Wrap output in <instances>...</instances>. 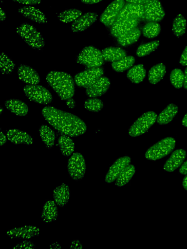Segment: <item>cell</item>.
<instances>
[{
    "label": "cell",
    "mask_w": 187,
    "mask_h": 249,
    "mask_svg": "<svg viewBox=\"0 0 187 249\" xmlns=\"http://www.w3.org/2000/svg\"><path fill=\"white\" fill-rule=\"evenodd\" d=\"M104 60L106 61L114 62L127 55L126 51L118 47H109L102 51Z\"/></svg>",
    "instance_id": "d4e9b609"
},
{
    "label": "cell",
    "mask_w": 187,
    "mask_h": 249,
    "mask_svg": "<svg viewBox=\"0 0 187 249\" xmlns=\"http://www.w3.org/2000/svg\"><path fill=\"white\" fill-rule=\"evenodd\" d=\"M179 62L182 66L187 65V46L185 47L181 54Z\"/></svg>",
    "instance_id": "7bdbcfd3"
},
{
    "label": "cell",
    "mask_w": 187,
    "mask_h": 249,
    "mask_svg": "<svg viewBox=\"0 0 187 249\" xmlns=\"http://www.w3.org/2000/svg\"><path fill=\"white\" fill-rule=\"evenodd\" d=\"M131 161V158L125 156L117 159L111 166L105 178V181L111 183L115 181L123 170L129 165Z\"/></svg>",
    "instance_id": "5bb4252c"
},
{
    "label": "cell",
    "mask_w": 187,
    "mask_h": 249,
    "mask_svg": "<svg viewBox=\"0 0 187 249\" xmlns=\"http://www.w3.org/2000/svg\"><path fill=\"white\" fill-rule=\"evenodd\" d=\"M125 4L124 0H114L109 4L101 15L99 20L107 27L111 26L116 20Z\"/></svg>",
    "instance_id": "8fae6325"
},
{
    "label": "cell",
    "mask_w": 187,
    "mask_h": 249,
    "mask_svg": "<svg viewBox=\"0 0 187 249\" xmlns=\"http://www.w3.org/2000/svg\"><path fill=\"white\" fill-rule=\"evenodd\" d=\"M143 12V4L127 2L121 10L116 21L130 19L141 20Z\"/></svg>",
    "instance_id": "7c38bea8"
},
{
    "label": "cell",
    "mask_w": 187,
    "mask_h": 249,
    "mask_svg": "<svg viewBox=\"0 0 187 249\" xmlns=\"http://www.w3.org/2000/svg\"><path fill=\"white\" fill-rule=\"evenodd\" d=\"M176 141L173 138H165L150 147L146 152L145 157L150 160L161 159L173 150Z\"/></svg>",
    "instance_id": "277c9868"
},
{
    "label": "cell",
    "mask_w": 187,
    "mask_h": 249,
    "mask_svg": "<svg viewBox=\"0 0 187 249\" xmlns=\"http://www.w3.org/2000/svg\"><path fill=\"white\" fill-rule=\"evenodd\" d=\"M46 81L62 100H67L74 96L75 91L74 80L68 73L52 71L47 75Z\"/></svg>",
    "instance_id": "7a4b0ae2"
},
{
    "label": "cell",
    "mask_w": 187,
    "mask_h": 249,
    "mask_svg": "<svg viewBox=\"0 0 187 249\" xmlns=\"http://www.w3.org/2000/svg\"><path fill=\"white\" fill-rule=\"evenodd\" d=\"M149 0H126L128 3L143 4Z\"/></svg>",
    "instance_id": "681fc988"
},
{
    "label": "cell",
    "mask_w": 187,
    "mask_h": 249,
    "mask_svg": "<svg viewBox=\"0 0 187 249\" xmlns=\"http://www.w3.org/2000/svg\"><path fill=\"white\" fill-rule=\"evenodd\" d=\"M178 107L174 104L168 105L157 117V122L165 124L170 122L178 112Z\"/></svg>",
    "instance_id": "484cf974"
},
{
    "label": "cell",
    "mask_w": 187,
    "mask_h": 249,
    "mask_svg": "<svg viewBox=\"0 0 187 249\" xmlns=\"http://www.w3.org/2000/svg\"><path fill=\"white\" fill-rule=\"evenodd\" d=\"M157 117L156 113L154 111L145 112L131 125L129 130V134L132 137L143 134L154 124Z\"/></svg>",
    "instance_id": "8992f818"
},
{
    "label": "cell",
    "mask_w": 187,
    "mask_h": 249,
    "mask_svg": "<svg viewBox=\"0 0 187 249\" xmlns=\"http://www.w3.org/2000/svg\"><path fill=\"white\" fill-rule=\"evenodd\" d=\"M6 137L10 142L16 144L30 145L33 142V139L31 135L17 129H11L7 130Z\"/></svg>",
    "instance_id": "44dd1931"
},
{
    "label": "cell",
    "mask_w": 187,
    "mask_h": 249,
    "mask_svg": "<svg viewBox=\"0 0 187 249\" xmlns=\"http://www.w3.org/2000/svg\"><path fill=\"white\" fill-rule=\"evenodd\" d=\"M104 60L102 52L93 46L84 48L76 58L78 63L88 68L100 67L103 65Z\"/></svg>",
    "instance_id": "5b68a950"
},
{
    "label": "cell",
    "mask_w": 187,
    "mask_h": 249,
    "mask_svg": "<svg viewBox=\"0 0 187 249\" xmlns=\"http://www.w3.org/2000/svg\"><path fill=\"white\" fill-rule=\"evenodd\" d=\"M182 123L184 126L187 127V113L184 116Z\"/></svg>",
    "instance_id": "11a10c76"
},
{
    "label": "cell",
    "mask_w": 187,
    "mask_h": 249,
    "mask_svg": "<svg viewBox=\"0 0 187 249\" xmlns=\"http://www.w3.org/2000/svg\"><path fill=\"white\" fill-rule=\"evenodd\" d=\"M104 105L103 102L95 97L88 99L85 101V108L92 112H98L103 107Z\"/></svg>",
    "instance_id": "ab89813d"
},
{
    "label": "cell",
    "mask_w": 187,
    "mask_h": 249,
    "mask_svg": "<svg viewBox=\"0 0 187 249\" xmlns=\"http://www.w3.org/2000/svg\"><path fill=\"white\" fill-rule=\"evenodd\" d=\"M70 191L68 185L64 183L56 186L54 190L53 198L57 205L64 207L68 202Z\"/></svg>",
    "instance_id": "603a6c76"
},
{
    "label": "cell",
    "mask_w": 187,
    "mask_h": 249,
    "mask_svg": "<svg viewBox=\"0 0 187 249\" xmlns=\"http://www.w3.org/2000/svg\"><path fill=\"white\" fill-rule=\"evenodd\" d=\"M102 0H81V1L87 5H91L98 3Z\"/></svg>",
    "instance_id": "c3c4849f"
},
{
    "label": "cell",
    "mask_w": 187,
    "mask_h": 249,
    "mask_svg": "<svg viewBox=\"0 0 187 249\" xmlns=\"http://www.w3.org/2000/svg\"><path fill=\"white\" fill-rule=\"evenodd\" d=\"M187 21L181 14L177 15L172 23V31L173 35L177 37L183 36L186 33Z\"/></svg>",
    "instance_id": "d6a6232c"
},
{
    "label": "cell",
    "mask_w": 187,
    "mask_h": 249,
    "mask_svg": "<svg viewBox=\"0 0 187 249\" xmlns=\"http://www.w3.org/2000/svg\"><path fill=\"white\" fill-rule=\"evenodd\" d=\"M58 216L57 204L55 201L49 200L44 204L41 213V218L43 222L49 223L56 221Z\"/></svg>",
    "instance_id": "7402d4cb"
},
{
    "label": "cell",
    "mask_w": 187,
    "mask_h": 249,
    "mask_svg": "<svg viewBox=\"0 0 187 249\" xmlns=\"http://www.w3.org/2000/svg\"><path fill=\"white\" fill-rule=\"evenodd\" d=\"M140 20L135 19H123L116 21L112 26L111 32L114 37H118L138 25Z\"/></svg>",
    "instance_id": "ac0fdd59"
},
{
    "label": "cell",
    "mask_w": 187,
    "mask_h": 249,
    "mask_svg": "<svg viewBox=\"0 0 187 249\" xmlns=\"http://www.w3.org/2000/svg\"><path fill=\"white\" fill-rule=\"evenodd\" d=\"M140 35L141 31L140 29L137 27H135L117 37V42L122 46H127L137 41Z\"/></svg>",
    "instance_id": "4316f807"
},
{
    "label": "cell",
    "mask_w": 187,
    "mask_h": 249,
    "mask_svg": "<svg viewBox=\"0 0 187 249\" xmlns=\"http://www.w3.org/2000/svg\"><path fill=\"white\" fill-rule=\"evenodd\" d=\"M182 186L183 188L187 191V174L184 177L183 181H182Z\"/></svg>",
    "instance_id": "f5cc1de1"
},
{
    "label": "cell",
    "mask_w": 187,
    "mask_h": 249,
    "mask_svg": "<svg viewBox=\"0 0 187 249\" xmlns=\"http://www.w3.org/2000/svg\"><path fill=\"white\" fill-rule=\"evenodd\" d=\"M166 72L165 65L162 63L152 66L149 72V81L152 84H156L161 80Z\"/></svg>",
    "instance_id": "83f0119b"
},
{
    "label": "cell",
    "mask_w": 187,
    "mask_h": 249,
    "mask_svg": "<svg viewBox=\"0 0 187 249\" xmlns=\"http://www.w3.org/2000/svg\"><path fill=\"white\" fill-rule=\"evenodd\" d=\"M23 90L26 97L34 102L46 105L53 100L51 93L42 86L28 84L24 87Z\"/></svg>",
    "instance_id": "52a82bcc"
},
{
    "label": "cell",
    "mask_w": 187,
    "mask_h": 249,
    "mask_svg": "<svg viewBox=\"0 0 187 249\" xmlns=\"http://www.w3.org/2000/svg\"><path fill=\"white\" fill-rule=\"evenodd\" d=\"M184 88L185 89H187V67L185 69L184 72Z\"/></svg>",
    "instance_id": "f907efd6"
},
{
    "label": "cell",
    "mask_w": 187,
    "mask_h": 249,
    "mask_svg": "<svg viewBox=\"0 0 187 249\" xmlns=\"http://www.w3.org/2000/svg\"><path fill=\"white\" fill-rule=\"evenodd\" d=\"M36 248L35 244L31 240L24 239L16 244L13 249H33Z\"/></svg>",
    "instance_id": "60d3db41"
},
{
    "label": "cell",
    "mask_w": 187,
    "mask_h": 249,
    "mask_svg": "<svg viewBox=\"0 0 187 249\" xmlns=\"http://www.w3.org/2000/svg\"><path fill=\"white\" fill-rule=\"evenodd\" d=\"M6 235L12 239H29L38 236L39 229L35 226H24L9 230Z\"/></svg>",
    "instance_id": "4fadbf2b"
},
{
    "label": "cell",
    "mask_w": 187,
    "mask_h": 249,
    "mask_svg": "<svg viewBox=\"0 0 187 249\" xmlns=\"http://www.w3.org/2000/svg\"><path fill=\"white\" fill-rule=\"evenodd\" d=\"M19 79L28 84H37L40 82V77L38 73L32 68L21 65L18 69Z\"/></svg>",
    "instance_id": "ffe728a7"
},
{
    "label": "cell",
    "mask_w": 187,
    "mask_h": 249,
    "mask_svg": "<svg viewBox=\"0 0 187 249\" xmlns=\"http://www.w3.org/2000/svg\"><path fill=\"white\" fill-rule=\"evenodd\" d=\"M160 32L161 26L157 22L155 21L148 22L142 29L143 36L148 38L157 36Z\"/></svg>",
    "instance_id": "d590c367"
},
{
    "label": "cell",
    "mask_w": 187,
    "mask_h": 249,
    "mask_svg": "<svg viewBox=\"0 0 187 249\" xmlns=\"http://www.w3.org/2000/svg\"><path fill=\"white\" fill-rule=\"evenodd\" d=\"M135 58L131 55L124 57L121 59L112 62V67L117 72H123L130 68L135 63Z\"/></svg>",
    "instance_id": "836d02e7"
},
{
    "label": "cell",
    "mask_w": 187,
    "mask_h": 249,
    "mask_svg": "<svg viewBox=\"0 0 187 249\" xmlns=\"http://www.w3.org/2000/svg\"><path fill=\"white\" fill-rule=\"evenodd\" d=\"M7 138V137L5 136L1 130L0 134V143L1 146L4 145L6 142Z\"/></svg>",
    "instance_id": "7dc6e473"
},
{
    "label": "cell",
    "mask_w": 187,
    "mask_h": 249,
    "mask_svg": "<svg viewBox=\"0 0 187 249\" xmlns=\"http://www.w3.org/2000/svg\"><path fill=\"white\" fill-rule=\"evenodd\" d=\"M86 170L83 156L78 152L73 153L68 161V171L71 178L75 180L83 178Z\"/></svg>",
    "instance_id": "ba28073f"
},
{
    "label": "cell",
    "mask_w": 187,
    "mask_h": 249,
    "mask_svg": "<svg viewBox=\"0 0 187 249\" xmlns=\"http://www.w3.org/2000/svg\"><path fill=\"white\" fill-rule=\"evenodd\" d=\"M104 72V69L100 67L88 68L77 73L75 81L77 86L87 88L100 78Z\"/></svg>",
    "instance_id": "30bf717a"
},
{
    "label": "cell",
    "mask_w": 187,
    "mask_h": 249,
    "mask_svg": "<svg viewBox=\"0 0 187 249\" xmlns=\"http://www.w3.org/2000/svg\"><path fill=\"white\" fill-rule=\"evenodd\" d=\"M2 111H3V108H2V107H0V114H1V113H2Z\"/></svg>",
    "instance_id": "9f6ffc18"
},
{
    "label": "cell",
    "mask_w": 187,
    "mask_h": 249,
    "mask_svg": "<svg viewBox=\"0 0 187 249\" xmlns=\"http://www.w3.org/2000/svg\"><path fill=\"white\" fill-rule=\"evenodd\" d=\"M97 14L94 12H87L82 14L72 24L71 29L74 33L83 31L96 20Z\"/></svg>",
    "instance_id": "9a60e30c"
},
{
    "label": "cell",
    "mask_w": 187,
    "mask_h": 249,
    "mask_svg": "<svg viewBox=\"0 0 187 249\" xmlns=\"http://www.w3.org/2000/svg\"><path fill=\"white\" fill-rule=\"evenodd\" d=\"M159 45V40H154L142 44L138 47L136 54L139 57L146 56L156 50Z\"/></svg>",
    "instance_id": "8d00e7d4"
},
{
    "label": "cell",
    "mask_w": 187,
    "mask_h": 249,
    "mask_svg": "<svg viewBox=\"0 0 187 249\" xmlns=\"http://www.w3.org/2000/svg\"><path fill=\"white\" fill-rule=\"evenodd\" d=\"M0 71L4 74L11 73L15 67L14 62L4 53L0 54Z\"/></svg>",
    "instance_id": "74e56055"
},
{
    "label": "cell",
    "mask_w": 187,
    "mask_h": 249,
    "mask_svg": "<svg viewBox=\"0 0 187 249\" xmlns=\"http://www.w3.org/2000/svg\"><path fill=\"white\" fill-rule=\"evenodd\" d=\"M5 106L7 109L18 116H25L29 112L27 105L24 102L18 99L7 100L5 102Z\"/></svg>",
    "instance_id": "cb8c5ba5"
},
{
    "label": "cell",
    "mask_w": 187,
    "mask_h": 249,
    "mask_svg": "<svg viewBox=\"0 0 187 249\" xmlns=\"http://www.w3.org/2000/svg\"><path fill=\"white\" fill-rule=\"evenodd\" d=\"M146 75V71L144 65L138 64L129 70L127 76L131 82L138 84L143 81Z\"/></svg>",
    "instance_id": "f1b7e54d"
},
{
    "label": "cell",
    "mask_w": 187,
    "mask_h": 249,
    "mask_svg": "<svg viewBox=\"0 0 187 249\" xmlns=\"http://www.w3.org/2000/svg\"><path fill=\"white\" fill-rule=\"evenodd\" d=\"M42 114L52 126L62 134L76 137L87 130L85 123L78 117L55 107H44Z\"/></svg>",
    "instance_id": "6da1fadb"
},
{
    "label": "cell",
    "mask_w": 187,
    "mask_h": 249,
    "mask_svg": "<svg viewBox=\"0 0 187 249\" xmlns=\"http://www.w3.org/2000/svg\"><path fill=\"white\" fill-rule=\"evenodd\" d=\"M66 105L68 106V107L73 108L75 107L76 106V102L75 100L73 99L70 98L67 100H66Z\"/></svg>",
    "instance_id": "bcb514c9"
},
{
    "label": "cell",
    "mask_w": 187,
    "mask_h": 249,
    "mask_svg": "<svg viewBox=\"0 0 187 249\" xmlns=\"http://www.w3.org/2000/svg\"><path fill=\"white\" fill-rule=\"evenodd\" d=\"M83 248L82 243L77 239L73 240L70 245V249H80Z\"/></svg>",
    "instance_id": "ee69618b"
},
{
    "label": "cell",
    "mask_w": 187,
    "mask_h": 249,
    "mask_svg": "<svg viewBox=\"0 0 187 249\" xmlns=\"http://www.w3.org/2000/svg\"><path fill=\"white\" fill-rule=\"evenodd\" d=\"M42 141L48 148H52L55 142L56 135L54 131L46 125H41L39 129Z\"/></svg>",
    "instance_id": "1f68e13d"
},
{
    "label": "cell",
    "mask_w": 187,
    "mask_h": 249,
    "mask_svg": "<svg viewBox=\"0 0 187 249\" xmlns=\"http://www.w3.org/2000/svg\"><path fill=\"white\" fill-rule=\"evenodd\" d=\"M50 248L51 249H61V245L57 242L54 243L50 245Z\"/></svg>",
    "instance_id": "db71d44e"
},
{
    "label": "cell",
    "mask_w": 187,
    "mask_h": 249,
    "mask_svg": "<svg viewBox=\"0 0 187 249\" xmlns=\"http://www.w3.org/2000/svg\"><path fill=\"white\" fill-rule=\"evenodd\" d=\"M144 5L142 19L149 21L158 22L163 19L165 13L159 0H149Z\"/></svg>",
    "instance_id": "9c48e42d"
},
{
    "label": "cell",
    "mask_w": 187,
    "mask_h": 249,
    "mask_svg": "<svg viewBox=\"0 0 187 249\" xmlns=\"http://www.w3.org/2000/svg\"><path fill=\"white\" fill-rule=\"evenodd\" d=\"M170 81L172 85L177 89H180L184 85V74L178 68L173 70L170 74Z\"/></svg>",
    "instance_id": "f35d334b"
},
{
    "label": "cell",
    "mask_w": 187,
    "mask_h": 249,
    "mask_svg": "<svg viewBox=\"0 0 187 249\" xmlns=\"http://www.w3.org/2000/svg\"><path fill=\"white\" fill-rule=\"evenodd\" d=\"M110 85V79L107 77L101 76L93 84L86 88V94L91 98L100 96L108 91Z\"/></svg>",
    "instance_id": "2e32d148"
},
{
    "label": "cell",
    "mask_w": 187,
    "mask_h": 249,
    "mask_svg": "<svg viewBox=\"0 0 187 249\" xmlns=\"http://www.w3.org/2000/svg\"><path fill=\"white\" fill-rule=\"evenodd\" d=\"M135 173V168L132 164L128 165L121 172L115 180V185L122 187L127 184Z\"/></svg>",
    "instance_id": "4dcf8cb0"
},
{
    "label": "cell",
    "mask_w": 187,
    "mask_h": 249,
    "mask_svg": "<svg viewBox=\"0 0 187 249\" xmlns=\"http://www.w3.org/2000/svg\"><path fill=\"white\" fill-rule=\"evenodd\" d=\"M6 14L4 10H2V8L0 7V18L1 21L5 20L6 19Z\"/></svg>",
    "instance_id": "816d5d0a"
},
{
    "label": "cell",
    "mask_w": 187,
    "mask_h": 249,
    "mask_svg": "<svg viewBox=\"0 0 187 249\" xmlns=\"http://www.w3.org/2000/svg\"><path fill=\"white\" fill-rule=\"evenodd\" d=\"M58 144L61 153L65 156L72 155L75 150V143L70 136L62 134L58 138Z\"/></svg>",
    "instance_id": "f546056e"
},
{
    "label": "cell",
    "mask_w": 187,
    "mask_h": 249,
    "mask_svg": "<svg viewBox=\"0 0 187 249\" xmlns=\"http://www.w3.org/2000/svg\"><path fill=\"white\" fill-rule=\"evenodd\" d=\"M18 12L24 17L37 23L45 24L47 22L45 15L38 9L31 5L20 7L18 9Z\"/></svg>",
    "instance_id": "d6986e66"
},
{
    "label": "cell",
    "mask_w": 187,
    "mask_h": 249,
    "mask_svg": "<svg viewBox=\"0 0 187 249\" xmlns=\"http://www.w3.org/2000/svg\"><path fill=\"white\" fill-rule=\"evenodd\" d=\"M82 15V12L76 8L65 10L58 16V19L62 22L68 23L74 22Z\"/></svg>",
    "instance_id": "e575fe53"
},
{
    "label": "cell",
    "mask_w": 187,
    "mask_h": 249,
    "mask_svg": "<svg viewBox=\"0 0 187 249\" xmlns=\"http://www.w3.org/2000/svg\"><path fill=\"white\" fill-rule=\"evenodd\" d=\"M179 172L182 175L187 174V160L183 163L179 170Z\"/></svg>",
    "instance_id": "f6af8a7d"
},
{
    "label": "cell",
    "mask_w": 187,
    "mask_h": 249,
    "mask_svg": "<svg viewBox=\"0 0 187 249\" xmlns=\"http://www.w3.org/2000/svg\"><path fill=\"white\" fill-rule=\"evenodd\" d=\"M16 32L31 48L40 50L45 46V41L41 33L32 25L22 22L16 28Z\"/></svg>",
    "instance_id": "3957f363"
},
{
    "label": "cell",
    "mask_w": 187,
    "mask_h": 249,
    "mask_svg": "<svg viewBox=\"0 0 187 249\" xmlns=\"http://www.w3.org/2000/svg\"><path fill=\"white\" fill-rule=\"evenodd\" d=\"M13 1L25 4L27 5H32L39 4L41 0H12Z\"/></svg>",
    "instance_id": "b9f144b4"
},
{
    "label": "cell",
    "mask_w": 187,
    "mask_h": 249,
    "mask_svg": "<svg viewBox=\"0 0 187 249\" xmlns=\"http://www.w3.org/2000/svg\"><path fill=\"white\" fill-rule=\"evenodd\" d=\"M1 0V2L2 3L3 1V0Z\"/></svg>",
    "instance_id": "6f0895ef"
},
{
    "label": "cell",
    "mask_w": 187,
    "mask_h": 249,
    "mask_svg": "<svg viewBox=\"0 0 187 249\" xmlns=\"http://www.w3.org/2000/svg\"><path fill=\"white\" fill-rule=\"evenodd\" d=\"M186 155L187 153L185 149L175 150L164 164V170L168 172H173L181 166L186 159Z\"/></svg>",
    "instance_id": "e0dca14e"
}]
</instances>
